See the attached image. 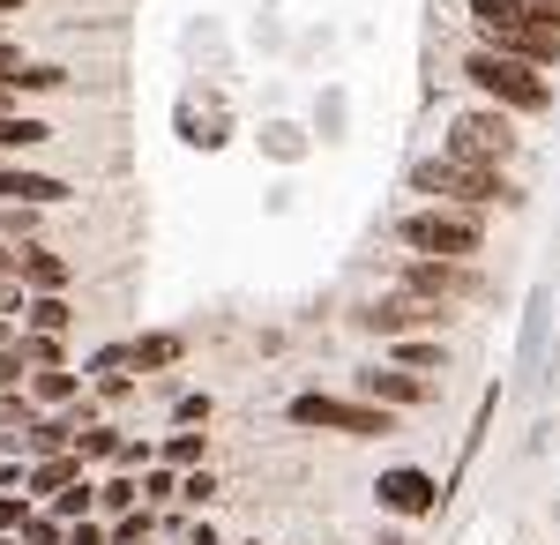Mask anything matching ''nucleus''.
Segmentation results:
<instances>
[{
	"label": "nucleus",
	"mask_w": 560,
	"mask_h": 545,
	"mask_svg": "<svg viewBox=\"0 0 560 545\" xmlns=\"http://www.w3.org/2000/svg\"><path fill=\"white\" fill-rule=\"evenodd\" d=\"M464 8L478 23V45L509 53L538 76L560 68V0H464Z\"/></svg>",
	"instance_id": "obj_1"
},
{
	"label": "nucleus",
	"mask_w": 560,
	"mask_h": 545,
	"mask_svg": "<svg viewBox=\"0 0 560 545\" xmlns=\"http://www.w3.org/2000/svg\"><path fill=\"white\" fill-rule=\"evenodd\" d=\"M464 83L478 90V105H501L509 120L516 113H553V76H538V68H523V60H509V53H493V45H471L464 53Z\"/></svg>",
	"instance_id": "obj_2"
},
{
	"label": "nucleus",
	"mask_w": 560,
	"mask_h": 545,
	"mask_svg": "<svg viewBox=\"0 0 560 545\" xmlns=\"http://www.w3.org/2000/svg\"><path fill=\"white\" fill-rule=\"evenodd\" d=\"M411 179V195L419 202H441V210H471L486 217L493 202H516V187H509V172H478V165H456V158H419V165L404 172Z\"/></svg>",
	"instance_id": "obj_3"
},
{
	"label": "nucleus",
	"mask_w": 560,
	"mask_h": 545,
	"mask_svg": "<svg viewBox=\"0 0 560 545\" xmlns=\"http://www.w3.org/2000/svg\"><path fill=\"white\" fill-rule=\"evenodd\" d=\"M396 247L404 254H433V262H478V247H486V217L419 202V210L396 217Z\"/></svg>",
	"instance_id": "obj_4"
},
{
	"label": "nucleus",
	"mask_w": 560,
	"mask_h": 545,
	"mask_svg": "<svg viewBox=\"0 0 560 545\" xmlns=\"http://www.w3.org/2000/svg\"><path fill=\"white\" fill-rule=\"evenodd\" d=\"M441 158L501 172L516 158V120H509L501 105H464V113H448V127H441Z\"/></svg>",
	"instance_id": "obj_5"
},
{
	"label": "nucleus",
	"mask_w": 560,
	"mask_h": 545,
	"mask_svg": "<svg viewBox=\"0 0 560 545\" xmlns=\"http://www.w3.org/2000/svg\"><path fill=\"white\" fill-rule=\"evenodd\" d=\"M284 419L314 426V433H351V441H382V433H396V411L366 404V396H329V389H300V396L284 404Z\"/></svg>",
	"instance_id": "obj_6"
},
{
	"label": "nucleus",
	"mask_w": 560,
	"mask_h": 545,
	"mask_svg": "<svg viewBox=\"0 0 560 545\" xmlns=\"http://www.w3.org/2000/svg\"><path fill=\"white\" fill-rule=\"evenodd\" d=\"M448 314H456L448 299H427V292H404V285H388V292L374 299L359 322H366V329H388V336H433L441 322H448Z\"/></svg>",
	"instance_id": "obj_7"
},
{
	"label": "nucleus",
	"mask_w": 560,
	"mask_h": 545,
	"mask_svg": "<svg viewBox=\"0 0 560 545\" xmlns=\"http://www.w3.org/2000/svg\"><path fill=\"white\" fill-rule=\"evenodd\" d=\"M396 285L404 292H427V299H486V277H478L471 262H433V254H404V269H396Z\"/></svg>",
	"instance_id": "obj_8"
},
{
	"label": "nucleus",
	"mask_w": 560,
	"mask_h": 545,
	"mask_svg": "<svg viewBox=\"0 0 560 545\" xmlns=\"http://www.w3.org/2000/svg\"><path fill=\"white\" fill-rule=\"evenodd\" d=\"M374 501H382L388 515H404V523H419V515L441 508V486H433L427 463H388L382 478H374Z\"/></svg>",
	"instance_id": "obj_9"
},
{
	"label": "nucleus",
	"mask_w": 560,
	"mask_h": 545,
	"mask_svg": "<svg viewBox=\"0 0 560 545\" xmlns=\"http://www.w3.org/2000/svg\"><path fill=\"white\" fill-rule=\"evenodd\" d=\"M60 202H75L68 179H52L38 165H0V210H60Z\"/></svg>",
	"instance_id": "obj_10"
},
{
	"label": "nucleus",
	"mask_w": 560,
	"mask_h": 545,
	"mask_svg": "<svg viewBox=\"0 0 560 545\" xmlns=\"http://www.w3.org/2000/svg\"><path fill=\"white\" fill-rule=\"evenodd\" d=\"M15 285L23 292H45V299H68V285H75V269L60 262L52 247H38V240H23L15 247Z\"/></svg>",
	"instance_id": "obj_11"
},
{
	"label": "nucleus",
	"mask_w": 560,
	"mask_h": 545,
	"mask_svg": "<svg viewBox=\"0 0 560 545\" xmlns=\"http://www.w3.org/2000/svg\"><path fill=\"white\" fill-rule=\"evenodd\" d=\"M359 396H366V404H396V411H404V404H427V374H411V367H366V374H359Z\"/></svg>",
	"instance_id": "obj_12"
},
{
	"label": "nucleus",
	"mask_w": 560,
	"mask_h": 545,
	"mask_svg": "<svg viewBox=\"0 0 560 545\" xmlns=\"http://www.w3.org/2000/svg\"><path fill=\"white\" fill-rule=\"evenodd\" d=\"M179 359H187V336H179V329L128 336V374H165V367H179Z\"/></svg>",
	"instance_id": "obj_13"
},
{
	"label": "nucleus",
	"mask_w": 560,
	"mask_h": 545,
	"mask_svg": "<svg viewBox=\"0 0 560 545\" xmlns=\"http://www.w3.org/2000/svg\"><path fill=\"white\" fill-rule=\"evenodd\" d=\"M68 486H83V456H75V449H68V456H38V463H31V486H23V494L45 508V501H60Z\"/></svg>",
	"instance_id": "obj_14"
},
{
	"label": "nucleus",
	"mask_w": 560,
	"mask_h": 545,
	"mask_svg": "<svg viewBox=\"0 0 560 545\" xmlns=\"http://www.w3.org/2000/svg\"><path fill=\"white\" fill-rule=\"evenodd\" d=\"M68 329H75V306L68 299L23 292V336H68Z\"/></svg>",
	"instance_id": "obj_15"
},
{
	"label": "nucleus",
	"mask_w": 560,
	"mask_h": 545,
	"mask_svg": "<svg viewBox=\"0 0 560 545\" xmlns=\"http://www.w3.org/2000/svg\"><path fill=\"white\" fill-rule=\"evenodd\" d=\"M38 142H52V120H38V113H0V158H23Z\"/></svg>",
	"instance_id": "obj_16"
},
{
	"label": "nucleus",
	"mask_w": 560,
	"mask_h": 545,
	"mask_svg": "<svg viewBox=\"0 0 560 545\" xmlns=\"http://www.w3.org/2000/svg\"><path fill=\"white\" fill-rule=\"evenodd\" d=\"M23 389H31V404H60V411H75V396H83V374H75V367H52V374H31L23 381Z\"/></svg>",
	"instance_id": "obj_17"
},
{
	"label": "nucleus",
	"mask_w": 560,
	"mask_h": 545,
	"mask_svg": "<svg viewBox=\"0 0 560 545\" xmlns=\"http://www.w3.org/2000/svg\"><path fill=\"white\" fill-rule=\"evenodd\" d=\"M388 367H411V374H441V367H448V351H441L433 336H404V344H388Z\"/></svg>",
	"instance_id": "obj_18"
},
{
	"label": "nucleus",
	"mask_w": 560,
	"mask_h": 545,
	"mask_svg": "<svg viewBox=\"0 0 560 545\" xmlns=\"http://www.w3.org/2000/svg\"><path fill=\"white\" fill-rule=\"evenodd\" d=\"M90 508H97V486H90V478H83V486H68L60 501H45V515H52V523H83Z\"/></svg>",
	"instance_id": "obj_19"
},
{
	"label": "nucleus",
	"mask_w": 560,
	"mask_h": 545,
	"mask_svg": "<svg viewBox=\"0 0 560 545\" xmlns=\"http://www.w3.org/2000/svg\"><path fill=\"white\" fill-rule=\"evenodd\" d=\"M97 508H105V515H128V508H142V486L120 471V478H105V486H97Z\"/></svg>",
	"instance_id": "obj_20"
},
{
	"label": "nucleus",
	"mask_w": 560,
	"mask_h": 545,
	"mask_svg": "<svg viewBox=\"0 0 560 545\" xmlns=\"http://www.w3.org/2000/svg\"><path fill=\"white\" fill-rule=\"evenodd\" d=\"M23 351H31V374H52V367H68V336H23Z\"/></svg>",
	"instance_id": "obj_21"
},
{
	"label": "nucleus",
	"mask_w": 560,
	"mask_h": 545,
	"mask_svg": "<svg viewBox=\"0 0 560 545\" xmlns=\"http://www.w3.org/2000/svg\"><path fill=\"white\" fill-rule=\"evenodd\" d=\"M120 449H128V441H120L113 426H83V433H75V456H83V463H97V456H120Z\"/></svg>",
	"instance_id": "obj_22"
},
{
	"label": "nucleus",
	"mask_w": 560,
	"mask_h": 545,
	"mask_svg": "<svg viewBox=\"0 0 560 545\" xmlns=\"http://www.w3.org/2000/svg\"><path fill=\"white\" fill-rule=\"evenodd\" d=\"M38 515V501L31 494H0V538H23V523Z\"/></svg>",
	"instance_id": "obj_23"
},
{
	"label": "nucleus",
	"mask_w": 560,
	"mask_h": 545,
	"mask_svg": "<svg viewBox=\"0 0 560 545\" xmlns=\"http://www.w3.org/2000/svg\"><path fill=\"white\" fill-rule=\"evenodd\" d=\"M210 411H217L210 396H173V426H179V433H202V426H210Z\"/></svg>",
	"instance_id": "obj_24"
},
{
	"label": "nucleus",
	"mask_w": 560,
	"mask_h": 545,
	"mask_svg": "<svg viewBox=\"0 0 560 545\" xmlns=\"http://www.w3.org/2000/svg\"><path fill=\"white\" fill-rule=\"evenodd\" d=\"M165 463H195V471H202V463H210V433H173V441H165Z\"/></svg>",
	"instance_id": "obj_25"
},
{
	"label": "nucleus",
	"mask_w": 560,
	"mask_h": 545,
	"mask_svg": "<svg viewBox=\"0 0 560 545\" xmlns=\"http://www.w3.org/2000/svg\"><path fill=\"white\" fill-rule=\"evenodd\" d=\"M23 381H31V351H23V344H8V351H0V396H8V389H23Z\"/></svg>",
	"instance_id": "obj_26"
},
{
	"label": "nucleus",
	"mask_w": 560,
	"mask_h": 545,
	"mask_svg": "<svg viewBox=\"0 0 560 545\" xmlns=\"http://www.w3.org/2000/svg\"><path fill=\"white\" fill-rule=\"evenodd\" d=\"M135 389H142V374H97V411L105 404H128Z\"/></svg>",
	"instance_id": "obj_27"
},
{
	"label": "nucleus",
	"mask_w": 560,
	"mask_h": 545,
	"mask_svg": "<svg viewBox=\"0 0 560 545\" xmlns=\"http://www.w3.org/2000/svg\"><path fill=\"white\" fill-rule=\"evenodd\" d=\"M23 545H68V523H52V515H31V523H23Z\"/></svg>",
	"instance_id": "obj_28"
},
{
	"label": "nucleus",
	"mask_w": 560,
	"mask_h": 545,
	"mask_svg": "<svg viewBox=\"0 0 560 545\" xmlns=\"http://www.w3.org/2000/svg\"><path fill=\"white\" fill-rule=\"evenodd\" d=\"M60 83H68L60 68H38V60H31V68L15 76V97H31V90H60Z\"/></svg>",
	"instance_id": "obj_29"
},
{
	"label": "nucleus",
	"mask_w": 560,
	"mask_h": 545,
	"mask_svg": "<svg viewBox=\"0 0 560 545\" xmlns=\"http://www.w3.org/2000/svg\"><path fill=\"white\" fill-rule=\"evenodd\" d=\"M173 494H179V478H173V471H142V501H150V508H165Z\"/></svg>",
	"instance_id": "obj_30"
},
{
	"label": "nucleus",
	"mask_w": 560,
	"mask_h": 545,
	"mask_svg": "<svg viewBox=\"0 0 560 545\" xmlns=\"http://www.w3.org/2000/svg\"><path fill=\"white\" fill-rule=\"evenodd\" d=\"M68 545H113V531L97 515H83V523H68Z\"/></svg>",
	"instance_id": "obj_31"
},
{
	"label": "nucleus",
	"mask_w": 560,
	"mask_h": 545,
	"mask_svg": "<svg viewBox=\"0 0 560 545\" xmlns=\"http://www.w3.org/2000/svg\"><path fill=\"white\" fill-rule=\"evenodd\" d=\"M23 68H31V60H23V45H8V38H0V83H15Z\"/></svg>",
	"instance_id": "obj_32"
},
{
	"label": "nucleus",
	"mask_w": 560,
	"mask_h": 545,
	"mask_svg": "<svg viewBox=\"0 0 560 545\" xmlns=\"http://www.w3.org/2000/svg\"><path fill=\"white\" fill-rule=\"evenodd\" d=\"M179 494H187V501L202 508V501H210V494H217V478H210V471H187V486H179Z\"/></svg>",
	"instance_id": "obj_33"
},
{
	"label": "nucleus",
	"mask_w": 560,
	"mask_h": 545,
	"mask_svg": "<svg viewBox=\"0 0 560 545\" xmlns=\"http://www.w3.org/2000/svg\"><path fill=\"white\" fill-rule=\"evenodd\" d=\"M158 456V449H150V441H128V449H120V471H142V463Z\"/></svg>",
	"instance_id": "obj_34"
},
{
	"label": "nucleus",
	"mask_w": 560,
	"mask_h": 545,
	"mask_svg": "<svg viewBox=\"0 0 560 545\" xmlns=\"http://www.w3.org/2000/svg\"><path fill=\"white\" fill-rule=\"evenodd\" d=\"M8 344H23V322H15V314H0V351H8Z\"/></svg>",
	"instance_id": "obj_35"
},
{
	"label": "nucleus",
	"mask_w": 560,
	"mask_h": 545,
	"mask_svg": "<svg viewBox=\"0 0 560 545\" xmlns=\"http://www.w3.org/2000/svg\"><path fill=\"white\" fill-rule=\"evenodd\" d=\"M187 545H217V531L210 523H187Z\"/></svg>",
	"instance_id": "obj_36"
},
{
	"label": "nucleus",
	"mask_w": 560,
	"mask_h": 545,
	"mask_svg": "<svg viewBox=\"0 0 560 545\" xmlns=\"http://www.w3.org/2000/svg\"><path fill=\"white\" fill-rule=\"evenodd\" d=\"M0 113H23V97H15V83H0Z\"/></svg>",
	"instance_id": "obj_37"
},
{
	"label": "nucleus",
	"mask_w": 560,
	"mask_h": 545,
	"mask_svg": "<svg viewBox=\"0 0 560 545\" xmlns=\"http://www.w3.org/2000/svg\"><path fill=\"white\" fill-rule=\"evenodd\" d=\"M0 277H15V247L8 240H0Z\"/></svg>",
	"instance_id": "obj_38"
},
{
	"label": "nucleus",
	"mask_w": 560,
	"mask_h": 545,
	"mask_svg": "<svg viewBox=\"0 0 560 545\" xmlns=\"http://www.w3.org/2000/svg\"><path fill=\"white\" fill-rule=\"evenodd\" d=\"M0 15H23V0H0Z\"/></svg>",
	"instance_id": "obj_39"
},
{
	"label": "nucleus",
	"mask_w": 560,
	"mask_h": 545,
	"mask_svg": "<svg viewBox=\"0 0 560 545\" xmlns=\"http://www.w3.org/2000/svg\"><path fill=\"white\" fill-rule=\"evenodd\" d=\"M0 545H23V538H0Z\"/></svg>",
	"instance_id": "obj_40"
},
{
	"label": "nucleus",
	"mask_w": 560,
	"mask_h": 545,
	"mask_svg": "<svg viewBox=\"0 0 560 545\" xmlns=\"http://www.w3.org/2000/svg\"><path fill=\"white\" fill-rule=\"evenodd\" d=\"M382 545H404V538H382Z\"/></svg>",
	"instance_id": "obj_41"
},
{
	"label": "nucleus",
	"mask_w": 560,
	"mask_h": 545,
	"mask_svg": "<svg viewBox=\"0 0 560 545\" xmlns=\"http://www.w3.org/2000/svg\"><path fill=\"white\" fill-rule=\"evenodd\" d=\"M142 545H150V538H142Z\"/></svg>",
	"instance_id": "obj_42"
}]
</instances>
